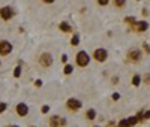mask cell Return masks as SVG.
<instances>
[{"label":"cell","instance_id":"obj_1","mask_svg":"<svg viewBox=\"0 0 150 127\" xmlns=\"http://www.w3.org/2000/svg\"><path fill=\"white\" fill-rule=\"evenodd\" d=\"M17 12L14 11V8L12 6H3V8H0V18H2L3 21H9L15 17Z\"/></svg>","mask_w":150,"mask_h":127},{"label":"cell","instance_id":"obj_2","mask_svg":"<svg viewBox=\"0 0 150 127\" xmlns=\"http://www.w3.org/2000/svg\"><path fill=\"white\" fill-rule=\"evenodd\" d=\"M90 61V55L86 53V51H80V53L77 54V65L81 66V67H86L87 65H89Z\"/></svg>","mask_w":150,"mask_h":127},{"label":"cell","instance_id":"obj_3","mask_svg":"<svg viewBox=\"0 0 150 127\" xmlns=\"http://www.w3.org/2000/svg\"><path fill=\"white\" fill-rule=\"evenodd\" d=\"M12 53V44L9 41H0V55L6 57Z\"/></svg>","mask_w":150,"mask_h":127},{"label":"cell","instance_id":"obj_4","mask_svg":"<svg viewBox=\"0 0 150 127\" xmlns=\"http://www.w3.org/2000/svg\"><path fill=\"white\" fill-rule=\"evenodd\" d=\"M39 63H41L42 67H50V66L53 65V57H51V54L44 53V54L39 57Z\"/></svg>","mask_w":150,"mask_h":127},{"label":"cell","instance_id":"obj_5","mask_svg":"<svg viewBox=\"0 0 150 127\" xmlns=\"http://www.w3.org/2000/svg\"><path fill=\"white\" fill-rule=\"evenodd\" d=\"M93 57L98 61H105L108 58V53H107V49H104V48H98L95 53H93Z\"/></svg>","mask_w":150,"mask_h":127},{"label":"cell","instance_id":"obj_6","mask_svg":"<svg viewBox=\"0 0 150 127\" xmlns=\"http://www.w3.org/2000/svg\"><path fill=\"white\" fill-rule=\"evenodd\" d=\"M128 58L131 61H134V63H138L143 58V54H141L140 49H131L129 53H128Z\"/></svg>","mask_w":150,"mask_h":127},{"label":"cell","instance_id":"obj_7","mask_svg":"<svg viewBox=\"0 0 150 127\" xmlns=\"http://www.w3.org/2000/svg\"><path fill=\"white\" fill-rule=\"evenodd\" d=\"M138 121H140L138 115H137V117H131V118H128V120H122V121H120V127H132V126H135Z\"/></svg>","mask_w":150,"mask_h":127},{"label":"cell","instance_id":"obj_8","mask_svg":"<svg viewBox=\"0 0 150 127\" xmlns=\"http://www.w3.org/2000/svg\"><path fill=\"white\" fill-rule=\"evenodd\" d=\"M66 106H68L69 109H72V111H78V109L81 108V102H80L78 99H69V100L66 102Z\"/></svg>","mask_w":150,"mask_h":127},{"label":"cell","instance_id":"obj_9","mask_svg":"<svg viewBox=\"0 0 150 127\" xmlns=\"http://www.w3.org/2000/svg\"><path fill=\"white\" fill-rule=\"evenodd\" d=\"M15 111H17V114H18L20 117H26L27 114H29V106L26 103H18L17 108H15Z\"/></svg>","mask_w":150,"mask_h":127},{"label":"cell","instance_id":"obj_10","mask_svg":"<svg viewBox=\"0 0 150 127\" xmlns=\"http://www.w3.org/2000/svg\"><path fill=\"white\" fill-rule=\"evenodd\" d=\"M50 124H51V127H60V126H65L66 124V120L65 118L59 120V117H53L51 120H50Z\"/></svg>","mask_w":150,"mask_h":127},{"label":"cell","instance_id":"obj_11","mask_svg":"<svg viewBox=\"0 0 150 127\" xmlns=\"http://www.w3.org/2000/svg\"><path fill=\"white\" fill-rule=\"evenodd\" d=\"M135 29H137V32L143 33V32H146L149 29V22L147 21H138V22L135 24Z\"/></svg>","mask_w":150,"mask_h":127},{"label":"cell","instance_id":"obj_12","mask_svg":"<svg viewBox=\"0 0 150 127\" xmlns=\"http://www.w3.org/2000/svg\"><path fill=\"white\" fill-rule=\"evenodd\" d=\"M60 30L63 32V33H69V32H72L71 25H69L68 22H62V24H60Z\"/></svg>","mask_w":150,"mask_h":127},{"label":"cell","instance_id":"obj_13","mask_svg":"<svg viewBox=\"0 0 150 127\" xmlns=\"http://www.w3.org/2000/svg\"><path fill=\"white\" fill-rule=\"evenodd\" d=\"M86 117H87V120H93L95 117H96V112H95V109H89L86 112Z\"/></svg>","mask_w":150,"mask_h":127},{"label":"cell","instance_id":"obj_14","mask_svg":"<svg viewBox=\"0 0 150 127\" xmlns=\"http://www.w3.org/2000/svg\"><path fill=\"white\" fill-rule=\"evenodd\" d=\"M78 44H80V36H78V34H74V36H72V39H71V45L77 46Z\"/></svg>","mask_w":150,"mask_h":127},{"label":"cell","instance_id":"obj_15","mask_svg":"<svg viewBox=\"0 0 150 127\" xmlns=\"http://www.w3.org/2000/svg\"><path fill=\"white\" fill-rule=\"evenodd\" d=\"M132 84L137 87V85H140L141 84V76L140 75H134V78H132Z\"/></svg>","mask_w":150,"mask_h":127},{"label":"cell","instance_id":"obj_16","mask_svg":"<svg viewBox=\"0 0 150 127\" xmlns=\"http://www.w3.org/2000/svg\"><path fill=\"white\" fill-rule=\"evenodd\" d=\"M21 76V66H17L14 69V78H20Z\"/></svg>","mask_w":150,"mask_h":127},{"label":"cell","instance_id":"obj_17","mask_svg":"<svg viewBox=\"0 0 150 127\" xmlns=\"http://www.w3.org/2000/svg\"><path fill=\"white\" fill-rule=\"evenodd\" d=\"M114 5L117 8H123L125 5H126V0H114Z\"/></svg>","mask_w":150,"mask_h":127},{"label":"cell","instance_id":"obj_18","mask_svg":"<svg viewBox=\"0 0 150 127\" xmlns=\"http://www.w3.org/2000/svg\"><path fill=\"white\" fill-rule=\"evenodd\" d=\"M6 109H8V103H5V102H0V114H3Z\"/></svg>","mask_w":150,"mask_h":127},{"label":"cell","instance_id":"obj_19","mask_svg":"<svg viewBox=\"0 0 150 127\" xmlns=\"http://www.w3.org/2000/svg\"><path fill=\"white\" fill-rule=\"evenodd\" d=\"M72 70H74V67H72L71 65H66V66H65V69H63V72H65L66 75H69V73H72Z\"/></svg>","mask_w":150,"mask_h":127},{"label":"cell","instance_id":"obj_20","mask_svg":"<svg viewBox=\"0 0 150 127\" xmlns=\"http://www.w3.org/2000/svg\"><path fill=\"white\" fill-rule=\"evenodd\" d=\"M125 21L129 22V24H135V18L134 17H126V18H125Z\"/></svg>","mask_w":150,"mask_h":127},{"label":"cell","instance_id":"obj_21","mask_svg":"<svg viewBox=\"0 0 150 127\" xmlns=\"http://www.w3.org/2000/svg\"><path fill=\"white\" fill-rule=\"evenodd\" d=\"M108 2H110V0H98V3H99V5H102V6L108 5Z\"/></svg>","mask_w":150,"mask_h":127},{"label":"cell","instance_id":"obj_22","mask_svg":"<svg viewBox=\"0 0 150 127\" xmlns=\"http://www.w3.org/2000/svg\"><path fill=\"white\" fill-rule=\"evenodd\" d=\"M119 97H120L119 93H114V94H112V100H119Z\"/></svg>","mask_w":150,"mask_h":127},{"label":"cell","instance_id":"obj_23","mask_svg":"<svg viewBox=\"0 0 150 127\" xmlns=\"http://www.w3.org/2000/svg\"><path fill=\"white\" fill-rule=\"evenodd\" d=\"M48 111H50V108H48L47 105H45V106H42V112H44V114H47Z\"/></svg>","mask_w":150,"mask_h":127},{"label":"cell","instance_id":"obj_24","mask_svg":"<svg viewBox=\"0 0 150 127\" xmlns=\"http://www.w3.org/2000/svg\"><path fill=\"white\" fill-rule=\"evenodd\" d=\"M35 85H36V87H41V85H42V81H41V79H38V81L35 82Z\"/></svg>","mask_w":150,"mask_h":127},{"label":"cell","instance_id":"obj_25","mask_svg":"<svg viewBox=\"0 0 150 127\" xmlns=\"http://www.w3.org/2000/svg\"><path fill=\"white\" fill-rule=\"evenodd\" d=\"M147 84H150V75H146V79H144Z\"/></svg>","mask_w":150,"mask_h":127},{"label":"cell","instance_id":"obj_26","mask_svg":"<svg viewBox=\"0 0 150 127\" xmlns=\"http://www.w3.org/2000/svg\"><path fill=\"white\" fill-rule=\"evenodd\" d=\"M144 118H150V111H147V112L144 114Z\"/></svg>","mask_w":150,"mask_h":127},{"label":"cell","instance_id":"obj_27","mask_svg":"<svg viewBox=\"0 0 150 127\" xmlns=\"http://www.w3.org/2000/svg\"><path fill=\"white\" fill-rule=\"evenodd\" d=\"M62 61L66 63V61H68V55H63V57H62Z\"/></svg>","mask_w":150,"mask_h":127},{"label":"cell","instance_id":"obj_28","mask_svg":"<svg viewBox=\"0 0 150 127\" xmlns=\"http://www.w3.org/2000/svg\"><path fill=\"white\" fill-rule=\"evenodd\" d=\"M144 49H146V51H147V53H150V46H149V45H147V44H146V45H144Z\"/></svg>","mask_w":150,"mask_h":127},{"label":"cell","instance_id":"obj_29","mask_svg":"<svg viewBox=\"0 0 150 127\" xmlns=\"http://www.w3.org/2000/svg\"><path fill=\"white\" fill-rule=\"evenodd\" d=\"M44 2H45V3H53L54 0H44Z\"/></svg>","mask_w":150,"mask_h":127},{"label":"cell","instance_id":"obj_30","mask_svg":"<svg viewBox=\"0 0 150 127\" xmlns=\"http://www.w3.org/2000/svg\"><path fill=\"white\" fill-rule=\"evenodd\" d=\"M9 127H18V126H9Z\"/></svg>","mask_w":150,"mask_h":127},{"label":"cell","instance_id":"obj_31","mask_svg":"<svg viewBox=\"0 0 150 127\" xmlns=\"http://www.w3.org/2000/svg\"><path fill=\"white\" fill-rule=\"evenodd\" d=\"M0 67H2V61H0Z\"/></svg>","mask_w":150,"mask_h":127},{"label":"cell","instance_id":"obj_32","mask_svg":"<svg viewBox=\"0 0 150 127\" xmlns=\"http://www.w3.org/2000/svg\"><path fill=\"white\" fill-rule=\"evenodd\" d=\"M132 127H134V126H132Z\"/></svg>","mask_w":150,"mask_h":127}]
</instances>
